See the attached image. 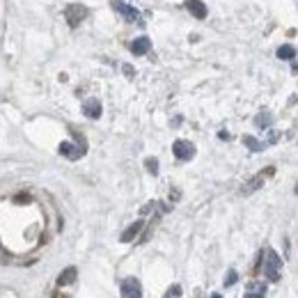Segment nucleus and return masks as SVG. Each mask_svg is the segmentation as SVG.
I'll return each instance as SVG.
<instances>
[{
	"label": "nucleus",
	"mask_w": 298,
	"mask_h": 298,
	"mask_svg": "<svg viewBox=\"0 0 298 298\" xmlns=\"http://www.w3.org/2000/svg\"><path fill=\"white\" fill-rule=\"evenodd\" d=\"M280 271H282V259L277 257L275 250H266L264 252V273L271 282L280 280Z\"/></svg>",
	"instance_id": "1"
},
{
	"label": "nucleus",
	"mask_w": 298,
	"mask_h": 298,
	"mask_svg": "<svg viewBox=\"0 0 298 298\" xmlns=\"http://www.w3.org/2000/svg\"><path fill=\"white\" fill-rule=\"evenodd\" d=\"M85 17H87V7H83V5H67L65 19H67V23H69L71 28H78V26H81V21H85Z\"/></svg>",
	"instance_id": "2"
},
{
	"label": "nucleus",
	"mask_w": 298,
	"mask_h": 298,
	"mask_svg": "<svg viewBox=\"0 0 298 298\" xmlns=\"http://www.w3.org/2000/svg\"><path fill=\"white\" fill-rule=\"evenodd\" d=\"M110 5H113V10L117 12V14H122V17H124L126 21L142 23V21H140V14H138V10H136V7H131L129 3H122V0H113Z\"/></svg>",
	"instance_id": "3"
},
{
	"label": "nucleus",
	"mask_w": 298,
	"mask_h": 298,
	"mask_svg": "<svg viewBox=\"0 0 298 298\" xmlns=\"http://www.w3.org/2000/svg\"><path fill=\"white\" fill-rule=\"evenodd\" d=\"M172 154L179 158V161H190L195 156V145L188 140H177L172 145Z\"/></svg>",
	"instance_id": "4"
},
{
	"label": "nucleus",
	"mask_w": 298,
	"mask_h": 298,
	"mask_svg": "<svg viewBox=\"0 0 298 298\" xmlns=\"http://www.w3.org/2000/svg\"><path fill=\"white\" fill-rule=\"evenodd\" d=\"M119 291H122V298H142V287H140V282H138L136 277H126V280H122Z\"/></svg>",
	"instance_id": "5"
},
{
	"label": "nucleus",
	"mask_w": 298,
	"mask_h": 298,
	"mask_svg": "<svg viewBox=\"0 0 298 298\" xmlns=\"http://www.w3.org/2000/svg\"><path fill=\"white\" fill-rule=\"evenodd\" d=\"M85 152H87V145H78L76 147V145H71V142H62V145H60V154L67 156L69 161H78Z\"/></svg>",
	"instance_id": "6"
},
{
	"label": "nucleus",
	"mask_w": 298,
	"mask_h": 298,
	"mask_svg": "<svg viewBox=\"0 0 298 298\" xmlns=\"http://www.w3.org/2000/svg\"><path fill=\"white\" fill-rule=\"evenodd\" d=\"M83 113L90 119H99L101 117V101H99V99H87V101L83 103Z\"/></svg>",
	"instance_id": "7"
},
{
	"label": "nucleus",
	"mask_w": 298,
	"mask_h": 298,
	"mask_svg": "<svg viewBox=\"0 0 298 298\" xmlns=\"http://www.w3.org/2000/svg\"><path fill=\"white\" fill-rule=\"evenodd\" d=\"M273 172H275V170H273V168H266V170H261V172L257 174V177L252 179L250 184H245V186H243V193H255V190L259 188L261 184H264V177H271Z\"/></svg>",
	"instance_id": "8"
},
{
	"label": "nucleus",
	"mask_w": 298,
	"mask_h": 298,
	"mask_svg": "<svg viewBox=\"0 0 298 298\" xmlns=\"http://www.w3.org/2000/svg\"><path fill=\"white\" fill-rule=\"evenodd\" d=\"M149 49H152L149 37H138L131 42V53L133 55H145V53H149Z\"/></svg>",
	"instance_id": "9"
},
{
	"label": "nucleus",
	"mask_w": 298,
	"mask_h": 298,
	"mask_svg": "<svg viewBox=\"0 0 298 298\" xmlns=\"http://www.w3.org/2000/svg\"><path fill=\"white\" fill-rule=\"evenodd\" d=\"M142 227H145V222H142V220H136L133 225H129V227H126L124 232H122L119 241H122V243H129V241H133V238H136L138 234H140V229H142Z\"/></svg>",
	"instance_id": "10"
},
{
	"label": "nucleus",
	"mask_w": 298,
	"mask_h": 298,
	"mask_svg": "<svg viewBox=\"0 0 298 298\" xmlns=\"http://www.w3.org/2000/svg\"><path fill=\"white\" fill-rule=\"evenodd\" d=\"M186 10L195 19H206V5L202 0H188V3H186Z\"/></svg>",
	"instance_id": "11"
},
{
	"label": "nucleus",
	"mask_w": 298,
	"mask_h": 298,
	"mask_svg": "<svg viewBox=\"0 0 298 298\" xmlns=\"http://www.w3.org/2000/svg\"><path fill=\"white\" fill-rule=\"evenodd\" d=\"M243 298H266V284L264 282H252L248 284V291Z\"/></svg>",
	"instance_id": "12"
},
{
	"label": "nucleus",
	"mask_w": 298,
	"mask_h": 298,
	"mask_svg": "<svg viewBox=\"0 0 298 298\" xmlns=\"http://www.w3.org/2000/svg\"><path fill=\"white\" fill-rule=\"evenodd\" d=\"M76 268L74 266H69V268H65V271L60 273L58 277V287H67V284H71V282H76Z\"/></svg>",
	"instance_id": "13"
},
{
	"label": "nucleus",
	"mask_w": 298,
	"mask_h": 298,
	"mask_svg": "<svg viewBox=\"0 0 298 298\" xmlns=\"http://www.w3.org/2000/svg\"><path fill=\"white\" fill-rule=\"evenodd\" d=\"M243 145L248 147V149H252V152H264V149H266L264 142H259L257 138H252V136H245L243 138Z\"/></svg>",
	"instance_id": "14"
},
{
	"label": "nucleus",
	"mask_w": 298,
	"mask_h": 298,
	"mask_svg": "<svg viewBox=\"0 0 298 298\" xmlns=\"http://www.w3.org/2000/svg\"><path fill=\"white\" fill-rule=\"evenodd\" d=\"M271 122H273V117H271V113H266V110H264V113H259V115L255 117V124L259 126V129H266V126H271Z\"/></svg>",
	"instance_id": "15"
},
{
	"label": "nucleus",
	"mask_w": 298,
	"mask_h": 298,
	"mask_svg": "<svg viewBox=\"0 0 298 298\" xmlns=\"http://www.w3.org/2000/svg\"><path fill=\"white\" fill-rule=\"evenodd\" d=\"M277 58L280 60H293L296 58V49H293V46H280V49H277Z\"/></svg>",
	"instance_id": "16"
},
{
	"label": "nucleus",
	"mask_w": 298,
	"mask_h": 298,
	"mask_svg": "<svg viewBox=\"0 0 298 298\" xmlns=\"http://www.w3.org/2000/svg\"><path fill=\"white\" fill-rule=\"evenodd\" d=\"M145 168L149 170V174H158V161H156V158L149 156V158L145 161Z\"/></svg>",
	"instance_id": "17"
},
{
	"label": "nucleus",
	"mask_w": 298,
	"mask_h": 298,
	"mask_svg": "<svg viewBox=\"0 0 298 298\" xmlns=\"http://www.w3.org/2000/svg\"><path fill=\"white\" fill-rule=\"evenodd\" d=\"M179 296H181V287H179V284H172L163 298H179Z\"/></svg>",
	"instance_id": "18"
},
{
	"label": "nucleus",
	"mask_w": 298,
	"mask_h": 298,
	"mask_svg": "<svg viewBox=\"0 0 298 298\" xmlns=\"http://www.w3.org/2000/svg\"><path fill=\"white\" fill-rule=\"evenodd\" d=\"M236 280H238V273H236V271H229L227 277H225V287H232Z\"/></svg>",
	"instance_id": "19"
},
{
	"label": "nucleus",
	"mask_w": 298,
	"mask_h": 298,
	"mask_svg": "<svg viewBox=\"0 0 298 298\" xmlns=\"http://www.w3.org/2000/svg\"><path fill=\"white\" fill-rule=\"evenodd\" d=\"M211 298H222V296H220V293H211Z\"/></svg>",
	"instance_id": "20"
},
{
	"label": "nucleus",
	"mask_w": 298,
	"mask_h": 298,
	"mask_svg": "<svg viewBox=\"0 0 298 298\" xmlns=\"http://www.w3.org/2000/svg\"><path fill=\"white\" fill-rule=\"evenodd\" d=\"M296 195H298V184H296Z\"/></svg>",
	"instance_id": "21"
}]
</instances>
